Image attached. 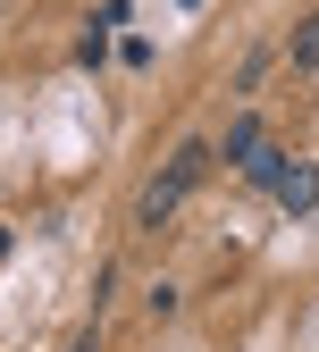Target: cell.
I'll use <instances>...</instances> for the list:
<instances>
[{
	"label": "cell",
	"mask_w": 319,
	"mask_h": 352,
	"mask_svg": "<svg viewBox=\"0 0 319 352\" xmlns=\"http://www.w3.org/2000/svg\"><path fill=\"white\" fill-rule=\"evenodd\" d=\"M202 168H210V151H202V143H185V151H176V160L152 176V185H143V201H134V227H143V235H160L168 218L185 210V193L202 185Z\"/></svg>",
	"instance_id": "obj_1"
},
{
	"label": "cell",
	"mask_w": 319,
	"mask_h": 352,
	"mask_svg": "<svg viewBox=\"0 0 319 352\" xmlns=\"http://www.w3.org/2000/svg\"><path fill=\"white\" fill-rule=\"evenodd\" d=\"M286 51H294V67H319V17H302V25H294Z\"/></svg>",
	"instance_id": "obj_6"
},
{
	"label": "cell",
	"mask_w": 319,
	"mask_h": 352,
	"mask_svg": "<svg viewBox=\"0 0 319 352\" xmlns=\"http://www.w3.org/2000/svg\"><path fill=\"white\" fill-rule=\"evenodd\" d=\"M244 176H252V185H269V193H278V185H286V151H269V143H260V151L244 160Z\"/></svg>",
	"instance_id": "obj_4"
},
{
	"label": "cell",
	"mask_w": 319,
	"mask_h": 352,
	"mask_svg": "<svg viewBox=\"0 0 319 352\" xmlns=\"http://www.w3.org/2000/svg\"><path fill=\"white\" fill-rule=\"evenodd\" d=\"M110 25H126V0H101V17L84 25V42H76V59H84V67H101V51H110Z\"/></svg>",
	"instance_id": "obj_2"
},
{
	"label": "cell",
	"mask_w": 319,
	"mask_h": 352,
	"mask_svg": "<svg viewBox=\"0 0 319 352\" xmlns=\"http://www.w3.org/2000/svg\"><path fill=\"white\" fill-rule=\"evenodd\" d=\"M227 160H252L260 151V118H236V126H227V143H218Z\"/></svg>",
	"instance_id": "obj_5"
},
{
	"label": "cell",
	"mask_w": 319,
	"mask_h": 352,
	"mask_svg": "<svg viewBox=\"0 0 319 352\" xmlns=\"http://www.w3.org/2000/svg\"><path fill=\"white\" fill-rule=\"evenodd\" d=\"M278 201H286V210H311V201H319V160L286 168V185H278Z\"/></svg>",
	"instance_id": "obj_3"
}]
</instances>
